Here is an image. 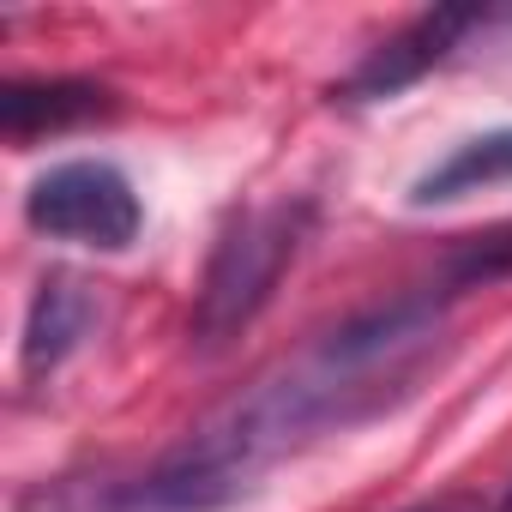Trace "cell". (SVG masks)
<instances>
[{
	"mask_svg": "<svg viewBox=\"0 0 512 512\" xmlns=\"http://www.w3.org/2000/svg\"><path fill=\"white\" fill-rule=\"evenodd\" d=\"M476 25H488V7H428V13H416L404 31H392L380 49H368L356 61V73L338 85V97L344 103H392L398 91L428 79Z\"/></svg>",
	"mask_w": 512,
	"mask_h": 512,
	"instance_id": "4",
	"label": "cell"
},
{
	"mask_svg": "<svg viewBox=\"0 0 512 512\" xmlns=\"http://www.w3.org/2000/svg\"><path fill=\"white\" fill-rule=\"evenodd\" d=\"M512 181V127L500 133H482V139H464L458 151H446L422 181H416V205H440V199H464V193H482V187H500Z\"/></svg>",
	"mask_w": 512,
	"mask_h": 512,
	"instance_id": "7",
	"label": "cell"
},
{
	"mask_svg": "<svg viewBox=\"0 0 512 512\" xmlns=\"http://www.w3.org/2000/svg\"><path fill=\"white\" fill-rule=\"evenodd\" d=\"M308 229H314L308 199H272V205H247L229 217V229L217 235L211 260H205L199 296H193V344L199 350H223L229 338H241L266 314L284 272L296 266Z\"/></svg>",
	"mask_w": 512,
	"mask_h": 512,
	"instance_id": "2",
	"label": "cell"
},
{
	"mask_svg": "<svg viewBox=\"0 0 512 512\" xmlns=\"http://www.w3.org/2000/svg\"><path fill=\"white\" fill-rule=\"evenodd\" d=\"M91 320H97V302H91V290L79 278H67V272L43 278L37 296H31V314H25V374L31 380L55 374L85 344Z\"/></svg>",
	"mask_w": 512,
	"mask_h": 512,
	"instance_id": "6",
	"label": "cell"
},
{
	"mask_svg": "<svg viewBox=\"0 0 512 512\" xmlns=\"http://www.w3.org/2000/svg\"><path fill=\"white\" fill-rule=\"evenodd\" d=\"M458 296L464 284L440 278L368 314H350L344 326L320 332L308 350L266 368L199 428H187V440H175L157 464L103 482H79V476L43 482L19 494V512H217L241 500L278 458L320 440L326 428H350L398 404L416 386V374L434 362L446 338V308Z\"/></svg>",
	"mask_w": 512,
	"mask_h": 512,
	"instance_id": "1",
	"label": "cell"
},
{
	"mask_svg": "<svg viewBox=\"0 0 512 512\" xmlns=\"http://www.w3.org/2000/svg\"><path fill=\"white\" fill-rule=\"evenodd\" d=\"M494 512H512V488H506V494H500V506H494Z\"/></svg>",
	"mask_w": 512,
	"mask_h": 512,
	"instance_id": "9",
	"label": "cell"
},
{
	"mask_svg": "<svg viewBox=\"0 0 512 512\" xmlns=\"http://www.w3.org/2000/svg\"><path fill=\"white\" fill-rule=\"evenodd\" d=\"M410 512H458V500H434V506H410Z\"/></svg>",
	"mask_w": 512,
	"mask_h": 512,
	"instance_id": "8",
	"label": "cell"
},
{
	"mask_svg": "<svg viewBox=\"0 0 512 512\" xmlns=\"http://www.w3.org/2000/svg\"><path fill=\"white\" fill-rule=\"evenodd\" d=\"M109 91L91 79H13L0 91V127H7L13 145L43 139V133H67L79 121L109 115Z\"/></svg>",
	"mask_w": 512,
	"mask_h": 512,
	"instance_id": "5",
	"label": "cell"
},
{
	"mask_svg": "<svg viewBox=\"0 0 512 512\" xmlns=\"http://www.w3.org/2000/svg\"><path fill=\"white\" fill-rule=\"evenodd\" d=\"M25 217L49 241H79V247H103V253H121L145 223L133 181L103 157L55 163L49 175H37L25 193Z\"/></svg>",
	"mask_w": 512,
	"mask_h": 512,
	"instance_id": "3",
	"label": "cell"
}]
</instances>
